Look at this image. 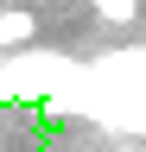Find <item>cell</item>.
I'll return each mask as SVG.
<instances>
[{
  "label": "cell",
  "mask_w": 146,
  "mask_h": 152,
  "mask_svg": "<svg viewBox=\"0 0 146 152\" xmlns=\"http://www.w3.org/2000/svg\"><path fill=\"white\" fill-rule=\"evenodd\" d=\"M89 7H95L108 26H134V19H140V0H89Z\"/></svg>",
  "instance_id": "cell-2"
},
{
  "label": "cell",
  "mask_w": 146,
  "mask_h": 152,
  "mask_svg": "<svg viewBox=\"0 0 146 152\" xmlns=\"http://www.w3.org/2000/svg\"><path fill=\"white\" fill-rule=\"evenodd\" d=\"M32 38H38V13H26V7H0V57H7V51H26Z\"/></svg>",
  "instance_id": "cell-1"
}]
</instances>
